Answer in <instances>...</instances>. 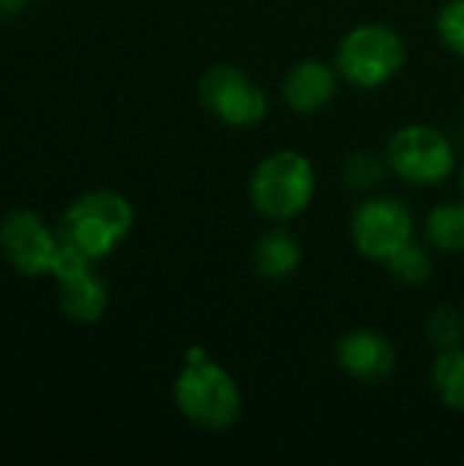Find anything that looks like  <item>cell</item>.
Returning <instances> with one entry per match:
<instances>
[{"label": "cell", "mask_w": 464, "mask_h": 466, "mask_svg": "<svg viewBox=\"0 0 464 466\" xmlns=\"http://www.w3.org/2000/svg\"><path fill=\"white\" fill-rule=\"evenodd\" d=\"M200 98L205 109L232 128L257 126L268 112V98L263 87L238 66H213L200 79Z\"/></svg>", "instance_id": "6"}, {"label": "cell", "mask_w": 464, "mask_h": 466, "mask_svg": "<svg viewBox=\"0 0 464 466\" xmlns=\"http://www.w3.org/2000/svg\"><path fill=\"white\" fill-rule=\"evenodd\" d=\"M178 412L205 431H227L238 423L243 396L227 369L213 363L205 350L191 347L172 385Z\"/></svg>", "instance_id": "1"}, {"label": "cell", "mask_w": 464, "mask_h": 466, "mask_svg": "<svg viewBox=\"0 0 464 466\" xmlns=\"http://www.w3.org/2000/svg\"><path fill=\"white\" fill-rule=\"evenodd\" d=\"M57 306L77 325H96L109 306V292L104 279L88 268L71 279L57 281Z\"/></svg>", "instance_id": "11"}, {"label": "cell", "mask_w": 464, "mask_h": 466, "mask_svg": "<svg viewBox=\"0 0 464 466\" xmlns=\"http://www.w3.org/2000/svg\"><path fill=\"white\" fill-rule=\"evenodd\" d=\"M0 251L16 273L27 279H44L52 276V265L60 251V235L38 213L16 208L0 218Z\"/></svg>", "instance_id": "7"}, {"label": "cell", "mask_w": 464, "mask_h": 466, "mask_svg": "<svg viewBox=\"0 0 464 466\" xmlns=\"http://www.w3.org/2000/svg\"><path fill=\"white\" fill-rule=\"evenodd\" d=\"M438 35L454 55L464 57V0H449L440 8Z\"/></svg>", "instance_id": "18"}, {"label": "cell", "mask_w": 464, "mask_h": 466, "mask_svg": "<svg viewBox=\"0 0 464 466\" xmlns=\"http://www.w3.org/2000/svg\"><path fill=\"white\" fill-rule=\"evenodd\" d=\"M432 388L438 399L449 407L464 412V347H454L438 355L432 366Z\"/></svg>", "instance_id": "14"}, {"label": "cell", "mask_w": 464, "mask_h": 466, "mask_svg": "<svg viewBox=\"0 0 464 466\" xmlns=\"http://www.w3.org/2000/svg\"><path fill=\"white\" fill-rule=\"evenodd\" d=\"M336 363L353 380L375 385V382H386L394 374L397 350L383 333L361 328V330H350L339 339Z\"/></svg>", "instance_id": "9"}, {"label": "cell", "mask_w": 464, "mask_h": 466, "mask_svg": "<svg viewBox=\"0 0 464 466\" xmlns=\"http://www.w3.org/2000/svg\"><path fill=\"white\" fill-rule=\"evenodd\" d=\"M386 161L397 177L410 186H438L451 177L457 167V153L451 139L432 126H405L399 128L388 147Z\"/></svg>", "instance_id": "5"}, {"label": "cell", "mask_w": 464, "mask_h": 466, "mask_svg": "<svg viewBox=\"0 0 464 466\" xmlns=\"http://www.w3.org/2000/svg\"><path fill=\"white\" fill-rule=\"evenodd\" d=\"M134 229V205L112 191L93 188L68 202L60 216L57 235L63 243L85 254L90 262L112 257Z\"/></svg>", "instance_id": "2"}, {"label": "cell", "mask_w": 464, "mask_h": 466, "mask_svg": "<svg viewBox=\"0 0 464 466\" xmlns=\"http://www.w3.org/2000/svg\"><path fill=\"white\" fill-rule=\"evenodd\" d=\"M427 240L443 254H462L464 251V202L438 205L424 221Z\"/></svg>", "instance_id": "13"}, {"label": "cell", "mask_w": 464, "mask_h": 466, "mask_svg": "<svg viewBox=\"0 0 464 466\" xmlns=\"http://www.w3.org/2000/svg\"><path fill=\"white\" fill-rule=\"evenodd\" d=\"M386 164L388 161H380L372 153H356L345 161V180H347V186L361 188V191L375 188L386 177Z\"/></svg>", "instance_id": "17"}, {"label": "cell", "mask_w": 464, "mask_h": 466, "mask_svg": "<svg viewBox=\"0 0 464 466\" xmlns=\"http://www.w3.org/2000/svg\"><path fill=\"white\" fill-rule=\"evenodd\" d=\"M317 191L312 161L298 150H276L265 156L249 177V199L268 221H290L301 216Z\"/></svg>", "instance_id": "3"}, {"label": "cell", "mask_w": 464, "mask_h": 466, "mask_svg": "<svg viewBox=\"0 0 464 466\" xmlns=\"http://www.w3.org/2000/svg\"><path fill=\"white\" fill-rule=\"evenodd\" d=\"M407 60L402 35L388 25H358L336 46V71L356 87L375 90L391 82Z\"/></svg>", "instance_id": "4"}, {"label": "cell", "mask_w": 464, "mask_h": 466, "mask_svg": "<svg viewBox=\"0 0 464 466\" xmlns=\"http://www.w3.org/2000/svg\"><path fill=\"white\" fill-rule=\"evenodd\" d=\"M25 3H27V0H0V19H3V16L19 14V11L25 8Z\"/></svg>", "instance_id": "19"}, {"label": "cell", "mask_w": 464, "mask_h": 466, "mask_svg": "<svg viewBox=\"0 0 464 466\" xmlns=\"http://www.w3.org/2000/svg\"><path fill=\"white\" fill-rule=\"evenodd\" d=\"M350 235L366 259L386 262L394 251L413 240V213L402 199L372 197L353 213Z\"/></svg>", "instance_id": "8"}, {"label": "cell", "mask_w": 464, "mask_h": 466, "mask_svg": "<svg viewBox=\"0 0 464 466\" xmlns=\"http://www.w3.org/2000/svg\"><path fill=\"white\" fill-rule=\"evenodd\" d=\"M339 90V71L323 60H301L295 63L282 85V96L287 106L298 115H312L325 109Z\"/></svg>", "instance_id": "10"}, {"label": "cell", "mask_w": 464, "mask_h": 466, "mask_svg": "<svg viewBox=\"0 0 464 466\" xmlns=\"http://www.w3.org/2000/svg\"><path fill=\"white\" fill-rule=\"evenodd\" d=\"M386 265H388V270H391V276L397 281L410 284V287L424 284L432 276V259H429L427 248L418 246L416 240H407L399 251H394L386 259Z\"/></svg>", "instance_id": "15"}, {"label": "cell", "mask_w": 464, "mask_h": 466, "mask_svg": "<svg viewBox=\"0 0 464 466\" xmlns=\"http://www.w3.org/2000/svg\"><path fill=\"white\" fill-rule=\"evenodd\" d=\"M462 191H464V167H462Z\"/></svg>", "instance_id": "20"}, {"label": "cell", "mask_w": 464, "mask_h": 466, "mask_svg": "<svg viewBox=\"0 0 464 466\" xmlns=\"http://www.w3.org/2000/svg\"><path fill=\"white\" fill-rule=\"evenodd\" d=\"M427 336L435 344V350L446 352L454 347H462L464 341V317L462 311L451 306H440L427 319Z\"/></svg>", "instance_id": "16"}, {"label": "cell", "mask_w": 464, "mask_h": 466, "mask_svg": "<svg viewBox=\"0 0 464 466\" xmlns=\"http://www.w3.org/2000/svg\"><path fill=\"white\" fill-rule=\"evenodd\" d=\"M304 262V251L301 243L295 240L293 232L276 227L268 229L257 243H254V270L263 279L271 281H282L290 279Z\"/></svg>", "instance_id": "12"}]
</instances>
